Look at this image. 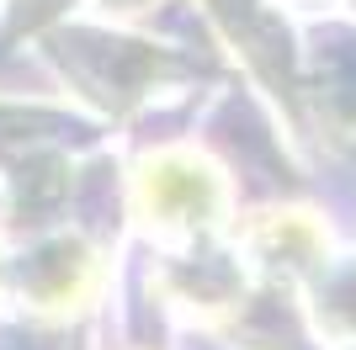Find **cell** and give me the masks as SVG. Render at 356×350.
Listing matches in <instances>:
<instances>
[{
    "instance_id": "1",
    "label": "cell",
    "mask_w": 356,
    "mask_h": 350,
    "mask_svg": "<svg viewBox=\"0 0 356 350\" xmlns=\"http://www.w3.org/2000/svg\"><path fill=\"white\" fill-rule=\"evenodd\" d=\"M229 186L197 149H160L134 175V212L149 233H202L223 223Z\"/></svg>"
},
{
    "instance_id": "2",
    "label": "cell",
    "mask_w": 356,
    "mask_h": 350,
    "mask_svg": "<svg viewBox=\"0 0 356 350\" xmlns=\"http://www.w3.org/2000/svg\"><path fill=\"white\" fill-rule=\"evenodd\" d=\"M250 249L261 255H287V265H309L325 249V228L314 212H261L250 223Z\"/></svg>"
},
{
    "instance_id": "3",
    "label": "cell",
    "mask_w": 356,
    "mask_h": 350,
    "mask_svg": "<svg viewBox=\"0 0 356 350\" xmlns=\"http://www.w3.org/2000/svg\"><path fill=\"white\" fill-rule=\"evenodd\" d=\"M0 271H6V260H0Z\"/></svg>"
}]
</instances>
